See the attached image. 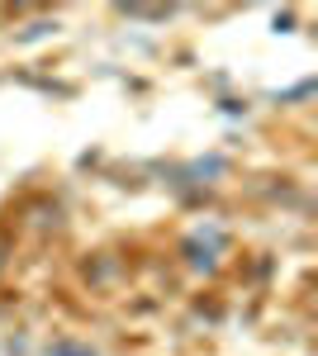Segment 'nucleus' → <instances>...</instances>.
Segmentation results:
<instances>
[{"mask_svg": "<svg viewBox=\"0 0 318 356\" xmlns=\"http://www.w3.org/2000/svg\"><path fill=\"white\" fill-rule=\"evenodd\" d=\"M57 356H95V352H90V347H77V342H62Z\"/></svg>", "mask_w": 318, "mask_h": 356, "instance_id": "obj_1", "label": "nucleus"}]
</instances>
